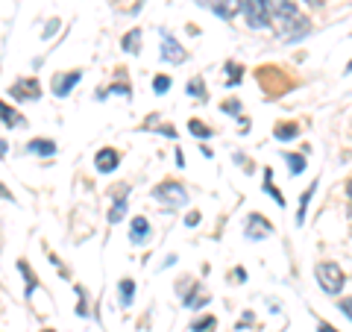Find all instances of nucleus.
Listing matches in <instances>:
<instances>
[{
  "instance_id": "f257e3e1",
  "label": "nucleus",
  "mask_w": 352,
  "mask_h": 332,
  "mask_svg": "<svg viewBox=\"0 0 352 332\" xmlns=\"http://www.w3.org/2000/svg\"><path fill=\"white\" fill-rule=\"evenodd\" d=\"M317 280H320L323 291L340 294V289L346 285V273L340 271V264H335V262H320V264H317Z\"/></svg>"
},
{
  "instance_id": "f03ea898",
  "label": "nucleus",
  "mask_w": 352,
  "mask_h": 332,
  "mask_svg": "<svg viewBox=\"0 0 352 332\" xmlns=\"http://www.w3.org/2000/svg\"><path fill=\"white\" fill-rule=\"evenodd\" d=\"M153 197H156L159 203H164L168 209H176V206H185V200H188V191L179 185V183H162L153 188Z\"/></svg>"
},
{
  "instance_id": "7ed1b4c3",
  "label": "nucleus",
  "mask_w": 352,
  "mask_h": 332,
  "mask_svg": "<svg viewBox=\"0 0 352 332\" xmlns=\"http://www.w3.org/2000/svg\"><path fill=\"white\" fill-rule=\"evenodd\" d=\"M238 9H244L250 27H256V30L270 27V15H267V6H264V0H238Z\"/></svg>"
},
{
  "instance_id": "20e7f679",
  "label": "nucleus",
  "mask_w": 352,
  "mask_h": 332,
  "mask_svg": "<svg viewBox=\"0 0 352 332\" xmlns=\"http://www.w3.org/2000/svg\"><path fill=\"white\" fill-rule=\"evenodd\" d=\"M244 232H247V238H252V241H261V238H267V236H273V224L264 215H258V212H252L250 218H247V227H244Z\"/></svg>"
},
{
  "instance_id": "39448f33",
  "label": "nucleus",
  "mask_w": 352,
  "mask_h": 332,
  "mask_svg": "<svg viewBox=\"0 0 352 332\" xmlns=\"http://www.w3.org/2000/svg\"><path fill=\"white\" fill-rule=\"evenodd\" d=\"M162 59L170 62V65H179V62L188 59V53L182 50V44L176 41L170 32H164V30H162Z\"/></svg>"
},
{
  "instance_id": "423d86ee",
  "label": "nucleus",
  "mask_w": 352,
  "mask_h": 332,
  "mask_svg": "<svg viewBox=\"0 0 352 332\" xmlns=\"http://www.w3.org/2000/svg\"><path fill=\"white\" fill-rule=\"evenodd\" d=\"M9 94H12L15 101H38V97H41V85H38L36 76H27V80L12 83Z\"/></svg>"
},
{
  "instance_id": "0eeeda50",
  "label": "nucleus",
  "mask_w": 352,
  "mask_h": 332,
  "mask_svg": "<svg viewBox=\"0 0 352 332\" xmlns=\"http://www.w3.org/2000/svg\"><path fill=\"white\" fill-rule=\"evenodd\" d=\"M82 80V71H68V74H56V76H53V94H56V97H68L71 94V88L76 85V83H80Z\"/></svg>"
},
{
  "instance_id": "6e6552de",
  "label": "nucleus",
  "mask_w": 352,
  "mask_h": 332,
  "mask_svg": "<svg viewBox=\"0 0 352 332\" xmlns=\"http://www.w3.org/2000/svg\"><path fill=\"white\" fill-rule=\"evenodd\" d=\"M118 162H120V153L115 147H103L100 153H97V159H94V165H97V171H100V174L115 171Z\"/></svg>"
},
{
  "instance_id": "1a4fd4ad",
  "label": "nucleus",
  "mask_w": 352,
  "mask_h": 332,
  "mask_svg": "<svg viewBox=\"0 0 352 332\" xmlns=\"http://www.w3.org/2000/svg\"><path fill=\"white\" fill-rule=\"evenodd\" d=\"M208 6L214 9V15H220L223 21H232L238 15V0H206Z\"/></svg>"
},
{
  "instance_id": "9d476101",
  "label": "nucleus",
  "mask_w": 352,
  "mask_h": 332,
  "mask_svg": "<svg viewBox=\"0 0 352 332\" xmlns=\"http://www.w3.org/2000/svg\"><path fill=\"white\" fill-rule=\"evenodd\" d=\"M147 236H150V224H147V218H135V220H132V229H129L132 245H144Z\"/></svg>"
},
{
  "instance_id": "9b49d317",
  "label": "nucleus",
  "mask_w": 352,
  "mask_h": 332,
  "mask_svg": "<svg viewBox=\"0 0 352 332\" xmlns=\"http://www.w3.org/2000/svg\"><path fill=\"white\" fill-rule=\"evenodd\" d=\"M0 121H3L6 127H24L27 121H24V115L21 112H15V109H9L3 101H0Z\"/></svg>"
},
{
  "instance_id": "f8f14e48",
  "label": "nucleus",
  "mask_w": 352,
  "mask_h": 332,
  "mask_svg": "<svg viewBox=\"0 0 352 332\" xmlns=\"http://www.w3.org/2000/svg\"><path fill=\"white\" fill-rule=\"evenodd\" d=\"M30 153H36V156H53L56 153V141L36 138V141H30Z\"/></svg>"
},
{
  "instance_id": "ddd939ff",
  "label": "nucleus",
  "mask_w": 352,
  "mask_h": 332,
  "mask_svg": "<svg viewBox=\"0 0 352 332\" xmlns=\"http://www.w3.org/2000/svg\"><path fill=\"white\" fill-rule=\"evenodd\" d=\"M264 194H270L273 200H276L279 206H285V197L279 194V188L273 185V171H264Z\"/></svg>"
},
{
  "instance_id": "4468645a",
  "label": "nucleus",
  "mask_w": 352,
  "mask_h": 332,
  "mask_svg": "<svg viewBox=\"0 0 352 332\" xmlns=\"http://www.w3.org/2000/svg\"><path fill=\"white\" fill-rule=\"evenodd\" d=\"M124 215H126V194L120 191L118 200H115V206H112V212H109V220H112V224H118V220L124 218Z\"/></svg>"
},
{
  "instance_id": "2eb2a0df",
  "label": "nucleus",
  "mask_w": 352,
  "mask_h": 332,
  "mask_svg": "<svg viewBox=\"0 0 352 332\" xmlns=\"http://www.w3.org/2000/svg\"><path fill=\"white\" fill-rule=\"evenodd\" d=\"M124 50L126 53H138L141 50V30H132L124 36Z\"/></svg>"
},
{
  "instance_id": "dca6fc26",
  "label": "nucleus",
  "mask_w": 352,
  "mask_h": 332,
  "mask_svg": "<svg viewBox=\"0 0 352 332\" xmlns=\"http://www.w3.org/2000/svg\"><path fill=\"white\" fill-rule=\"evenodd\" d=\"M314 191H317V180L305 188V194H302V200H300V212H296V224H302V220H305V209H308V200H311Z\"/></svg>"
},
{
  "instance_id": "f3484780",
  "label": "nucleus",
  "mask_w": 352,
  "mask_h": 332,
  "mask_svg": "<svg viewBox=\"0 0 352 332\" xmlns=\"http://www.w3.org/2000/svg\"><path fill=\"white\" fill-rule=\"evenodd\" d=\"M132 297H135V282H132V280H120V303L132 306Z\"/></svg>"
},
{
  "instance_id": "a211bd4d",
  "label": "nucleus",
  "mask_w": 352,
  "mask_h": 332,
  "mask_svg": "<svg viewBox=\"0 0 352 332\" xmlns=\"http://www.w3.org/2000/svg\"><path fill=\"white\" fill-rule=\"evenodd\" d=\"M285 159H288V168H291L294 176H300L305 171V156H300V153H296V156L294 153H285Z\"/></svg>"
},
{
  "instance_id": "6ab92c4d",
  "label": "nucleus",
  "mask_w": 352,
  "mask_h": 332,
  "mask_svg": "<svg viewBox=\"0 0 352 332\" xmlns=\"http://www.w3.org/2000/svg\"><path fill=\"white\" fill-rule=\"evenodd\" d=\"M106 94H124V97H129V94H132V85L118 83V85H109V88H100V92H97V97H100V101H103Z\"/></svg>"
},
{
  "instance_id": "aec40b11",
  "label": "nucleus",
  "mask_w": 352,
  "mask_h": 332,
  "mask_svg": "<svg viewBox=\"0 0 352 332\" xmlns=\"http://www.w3.org/2000/svg\"><path fill=\"white\" fill-rule=\"evenodd\" d=\"M18 271L27 276V297H32V291H36L38 280H36V276H32V271H30V264H27V262H18Z\"/></svg>"
},
{
  "instance_id": "412c9836",
  "label": "nucleus",
  "mask_w": 352,
  "mask_h": 332,
  "mask_svg": "<svg viewBox=\"0 0 352 332\" xmlns=\"http://www.w3.org/2000/svg\"><path fill=\"white\" fill-rule=\"evenodd\" d=\"M296 132H300V127H296V124H279L276 127V138L279 141H288V138L296 136Z\"/></svg>"
},
{
  "instance_id": "4be33fe9",
  "label": "nucleus",
  "mask_w": 352,
  "mask_h": 332,
  "mask_svg": "<svg viewBox=\"0 0 352 332\" xmlns=\"http://www.w3.org/2000/svg\"><path fill=\"white\" fill-rule=\"evenodd\" d=\"M188 94H191V97H200V101H206V83L200 80V76H194V80L188 83Z\"/></svg>"
},
{
  "instance_id": "5701e85b",
  "label": "nucleus",
  "mask_w": 352,
  "mask_h": 332,
  "mask_svg": "<svg viewBox=\"0 0 352 332\" xmlns=\"http://www.w3.org/2000/svg\"><path fill=\"white\" fill-rule=\"evenodd\" d=\"M217 326V318H212V315H208V318H203V320H197V324L191 326L194 332H212Z\"/></svg>"
},
{
  "instance_id": "b1692460",
  "label": "nucleus",
  "mask_w": 352,
  "mask_h": 332,
  "mask_svg": "<svg viewBox=\"0 0 352 332\" xmlns=\"http://www.w3.org/2000/svg\"><path fill=\"white\" fill-rule=\"evenodd\" d=\"M188 129L194 132L197 138H212V129H208L206 124H200V121H191V124H188Z\"/></svg>"
},
{
  "instance_id": "393cba45",
  "label": "nucleus",
  "mask_w": 352,
  "mask_h": 332,
  "mask_svg": "<svg viewBox=\"0 0 352 332\" xmlns=\"http://www.w3.org/2000/svg\"><path fill=\"white\" fill-rule=\"evenodd\" d=\"M168 88H170V76L159 74L156 80H153V92H156V94H164V92H168Z\"/></svg>"
},
{
  "instance_id": "a878e982",
  "label": "nucleus",
  "mask_w": 352,
  "mask_h": 332,
  "mask_svg": "<svg viewBox=\"0 0 352 332\" xmlns=\"http://www.w3.org/2000/svg\"><path fill=\"white\" fill-rule=\"evenodd\" d=\"M226 71H229V85H238L241 83V65L238 62H229Z\"/></svg>"
},
{
  "instance_id": "bb28decb",
  "label": "nucleus",
  "mask_w": 352,
  "mask_h": 332,
  "mask_svg": "<svg viewBox=\"0 0 352 332\" xmlns=\"http://www.w3.org/2000/svg\"><path fill=\"white\" fill-rule=\"evenodd\" d=\"M59 30V18H53V21H47V30H44V39H50L53 32Z\"/></svg>"
},
{
  "instance_id": "cd10ccee",
  "label": "nucleus",
  "mask_w": 352,
  "mask_h": 332,
  "mask_svg": "<svg viewBox=\"0 0 352 332\" xmlns=\"http://www.w3.org/2000/svg\"><path fill=\"white\" fill-rule=\"evenodd\" d=\"M223 112H232V115H238V112H241L238 101H229V103H223Z\"/></svg>"
},
{
  "instance_id": "c85d7f7f",
  "label": "nucleus",
  "mask_w": 352,
  "mask_h": 332,
  "mask_svg": "<svg viewBox=\"0 0 352 332\" xmlns=\"http://www.w3.org/2000/svg\"><path fill=\"white\" fill-rule=\"evenodd\" d=\"M317 332H338L332 324H326V320H317Z\"/></svg>"
},
{
  "instance_id": "c756f323",
  "label": "nucleus",
  "mask_w": 352,
  "mask_h": 332,
  "mask_svg": "<svg viewBox=\"0 0 352 332\" xmlns=\"http://www.w3.org/2000/svg\"><path fill=\"white\" fill-rule=\"evenodd\" d=\"M185 224H188V227H197V224H200V215H197V212H191L188 218H185Z\"/></svg>"
},
{
  "instance_id": "7c9ffc66",
  "label": "nucleus",
  "mask_w": 352,
  "mask_h": 332,
  "mask_svg": "<svg viewBox=\"0 0 352 332\" xmlns=\"http://www.w3.org/2000/svg\"><path fill=\"white\" fill-rule=\"evenodd\" d=\"M76 315H82V318L88 315V306H85V297H82V303H80V306H76Z\"/></svg>"
}]
</instances>
